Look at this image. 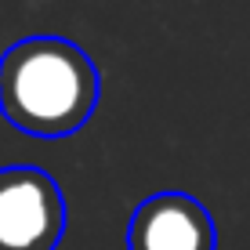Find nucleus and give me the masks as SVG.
<instances>
[{"label": "nucleus", "mask_w": 250, "mask_h": 250, "mask_svg": "<svg viewBox=\"0 0 250 250\" xmlns=\"http://www.w3.org/2000/svg\"><path fill=\"white\" fill-rule=\"evenodd\" d=\"M127 250H218V229L196 196L156 192L134 207Z\"/></svg>", "instance_id": "7ed1b4c3"}, {"label": "nucleus", "mask_w": 250, "mask_h": 250, "mask_svg": "<svg viewBox=\"0 0 250 250\" xmlns=\"http://www.w3.org/2000/svg\"><path fill=\"white\" fill-rule=\"evenodd\" d=\"M65 232V200L40 167H0V250H55Z\"/></svg>", "instance_id": "f03ea898"}, {"label": "nucleus", "mask_w": 250, "mask_h": 250, "mask_svg": "<svg viewBox=\"0 0 250 250\" xmlns=\"http://www.w3.org/2000/svg\"><path fill=\"white\" fill-rule=\"evenodd\" d=\"M98 69L65 37H25L0 55V113L37 138L80 131L98 105Z\"/></svg>", "instance_id": "f257e3e1"}]
</instances>
